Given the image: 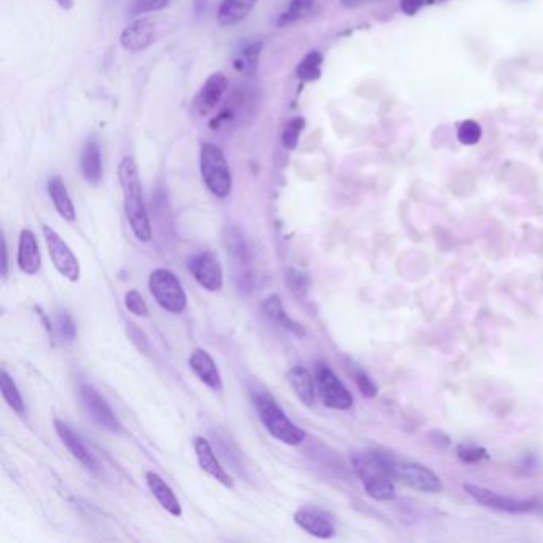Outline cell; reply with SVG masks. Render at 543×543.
Here are the masks:
<instances>
[{
  "instance_id": "cell-28",
  "label": "cell",
  "mask_w": 543,
  "mask_h": 543,
  "mask_svg": "<svg viewBox=\"0 0 543 543\" xmlns=\"http://www.w3.org/2000/svg\"><path fill=\"white\" fill-rule=\"evenodd\" d=\"M314 8V0H290L289 5L284 10L281 15L277 16L276 24L279 28H285L293 22L303 20L310 15Z\"/></svg>"
},
{
  "instance_id": "cell-41",
  "label": "cell",
  "mask_w": 543,
  "mask_h": 543,
  "mask_svg": "<svg viewBox=\"0 0 543 543\" xmlns=\"http://www.w3.org/2000/svg\"><path fill=\"white\" fill-rule=\"evenodd\" d=\"M58 2L59 7L65 10V12H69V10H72L73 8V0H56Z\"/></svg>"
},
{
  "instance_id": "cell-29",
  "label": "cell",
  "mask_w": 543,
  "mask_h": 543,
  "mask_svg": "<svg viewBox=\"0 0 543 543\" xmlns=\"http://www.w3.org/2000/svg\"><path fill=\"white\" fill-rule=\"evenodd\" d=\"M0 389H2V395L7 402V405L18 414L26 413V406H24V400L21 397V392L18 391V386H16L13 378L8 375L5 369H2L0 373Z\"/></svg>"
},
{
  "instance_id": "cell-33",
  "label": "cell",
  "mask_w": 543,
  "mask_h": 543,
  "mask_svg": "<svg viewBox=\"0 0 543 543\" xmlns=\"http://www.w3.org/2000/svg\"><path fill=\"white\" fill-rule=\"evenodd\" d=\"M56 327H58L59 335L63 340L67 343H72L77 336V327L73 322L72 316L67 311H59L56 316Z\"/></svg>"
},
{
  "instance_id": "cell-16",
  "label": "cell",
  "mask_w": 543,
  "mask_h": 543,
  "mask_svg": "<svg viewBox=\"0 0 543 543\" xmlns=\"http://www.w3.org/2000/svg\"><path fill=\"white\" fill-rule=\"evenodd\" d=\"M189 365L196 377L199 378V381L206 384L209 389L217 392L224 389L220 371L208 351L195 349L189 357Z\"/></svg>"
},
{
  "instance_id": "cell-26",
  "label": "cell",
  "mask_w": 543,
  "mask_h": 543,
  "mask_svg": "<svg viewBox=\"0 0 543 543\" xmlns=\"http://www.w3.org/2000/svg\"><path fill=\"white\" fill-rule=\"evenodd\" d=\"M224 242L228 254L232 255L234 260L240 261L242 265H247L250 261V250H249L242 233L238 228L228 226L224 234Z\"/></svg>"
},
{
  "instance_id": "cell-7",
  "label": "cell",
  "mask_w": 543,
  "mask_h": 543,
  "mask_svg": "<svg viewBox=\"0 0 543 543\" xmlns=\"http://www.w3.org/2000/svg\"><path fill=\"white\" fill-rule=\"evenodd\" d=\"M44 238L48 247L51 261L55 268L58 269L61 276H64L67 281L77 283L81 279V263L73 255L71 247L65 244L58 233L55 232L48 225H44Z\"/></svg>"
},
{
  "instance_id": "cell-31",
  "label": "cell",
  "mask_w": 543,
  "mask_h": 543,
  "mask_svg": "<svg viewBox=\"0 0 543 543\" xmlns=\"http://www.w3.org/2000/svg\"><path fill=\"white\" fill-rule=\"evenodd\" d=\"M169 4H171V0H132L130 8H128V15H148V13L160 12L163 8H166Z\"/></svg>"
},
{
  "instance_id": "cell-15",
  "label": "cell",
  "mask_w": 543,
  "mask_h": 543,
  "mask_svg": "<svg viewBox=\"0 0 543 543\" xmlns=\"http://www.w3.org/2000/svg\"><path fill=\"white\" fill-rule=\"evenodd\" d=\"M193 446H195L196 459H198L199 467L208 475H210L212 479H217L220 485L232 489L233 486H234L232 477L228 475V471H225L224 465L218 461V457L216 456V453H214V449L210 446V443L204 437L198 435V437L193 438Z\"/></svg>"
},
{
  "instance_id": "cell-22",
  "label": "cell",
  "mask_w": 543,
  "mask_h": 543,
  "mask_svg": "<svg viewBox=\"0 0 543 543\" xmlns=\"http://www.w3.org/2000/svg\"><path fill=\"white\" fill-rule=\"evenodd\" d=\"M47 189H48V195H50L53 206H55V209L59 216L67 222H73L77 212H75V206H73L72 199H71V195H69L63 179L59 175L51 177Z\"/></svg>"
},
{
  "instance_id": "cell-35",
  "label": "cell",
  "mask_w": 543,
  "mask_h": 543,
  "mask_svg": "<svg viewBox=\"0 0 543 543\" xmlns=\"http://www.w3.org/2000/svg\"><path fill=\"white\" fill-rule=\"evenodd\" d=\"M124 304H126L128 311L132 312L134 316H139V318H147V316H148L147 303H145L144 298L139 293L138 290H130V292H126V295H124Z\"/></svg>"
},
{
  "instance_id": "cell-2",
  "label": "cell",
  "mask_w": 543,
  "mask_h": 543,
  "mask_svg": "<svg viewBox=\"0 0 543 543\" xmlns=\"http://www.w3.org/2000/svg\"><path fill=\"white\" fill-rule=\"evenodd\" d=\"M118 181L123 191L124 214L130 222L131 230L140 242H148L152 240V225L145 206L140 175L134 158L126 157L118 165Z\"/></svg>"
},
{
  "instance_id": "cell-34",
  "label": "cell",
  "mask_w": 543,
  "mask_h": 543,
  "mask_svg": "<svg viewBox=\"0 0 543 543\" xmlns=\"http://www.w3.org/2000/svg\"><path fill=\"white\" fill-rule=\"evenodd\" d=\"M352 377H354L355 386L359 387V391H361L363 397H367V399H373V397L377 395V384L371 381V378H369L362 369L355 367L354 371H352Z\"/></svg>"
},
{
  "instance_id": "cell-24",
  "label": "cell",
  "mask_w": 543,
  "mask_h": 543,
  "mask_svg": "<svg viewBox=\"0 0 543 543\" xmlns=\"http://www.w3.org/2000/svg\"><path fill=\"white\" fill-rule=\"evenodd\" d=\"M259 0H224L218 8L217 21L222 26H233L246 20Z\"/></svg>"
},
{
  "instance_id": "cell-40",
  "label": "cell",
  "mask_w": 543,
  "mask_h": 543,
  "mask_svg": "<svg viewBox=\"0 0 543 543\" xmlns=\"http://www.w3.org/2000/svg\"><path fill=\"white\" fill-rule=\"evenodd\" d=\"M365 2H369V0H341V4H343L344 7L349 8L359 7V5H362Z\"/></svg>"
},
{
  "instance_id": "cell-38",
  "label": "cell",
  "mask_w": 543,
  "mask_h": 543,
  "mask_svg": "<svg viewBox=\"0 0 543 543\" xmlns=\"http://www.w3.org/2000/svg\"><path fill=\"white\" fill-rule=\"evenodd\" d=\"M424 5H426V0H402L400 8L405 15L411 16L416 15Z\"/></svg>"
},
{
  "instance_id": "cell-39",
  "label": "cell",
  "mask_w": 543,
  "mask_h": 543,
  "mask_svg": "<svg viewBox=\"0 0 543 543\" xmlns=\"http://www.w3.org/2000/svg\"><path fill=\"white\" fill-rule=\"evenodd\" d=\"M8 275V252H7V242L5 240H2V277L5 279Z\"/></svg>"
},
{
  "instance_id": "cell-25",
  "label": "cell",
  "mask_w": 543,
  "mask_h": 543,
  "mask_svg": "<svg viewBox=\"0 0 543 543\" xmlns=\"http://www.w3.org/2000/svg\"><path fill=\"white\" fill-rule=\"evenodd\" d=\"M261 50H263V42L260 40L247 44L246 47H242V50L234 55L233 67L244 77H252L260 64Z\"/></svg>"
},
{
  "instance_id": "cell-27",
  "label": "cell",
  "mask_w": 543,
  "mask_h": 543,
  "mask_svg": "<svg viewBox=\"0 0 543 543\" xmlns=\"http://www.w3.org/2000/svg\"><path fill=\"white\" fill-rule=\"evenodd\" d=\"M322 64H324L322 53L312 50L298 63L295 73L301 81H319L320 75H322Z\"/></svg>"
},
{
  "instance_id": "cell-37",
  "label": "cell",
  "mask_w": 543,
  "mask_h": 543,
  "mask_svg": "<svg viewBox=\"0 0 543 543\" xmlns=\"http://www.w3.org/2000/svg\"><path fill=\"white\" fill-rule=\"evenodd\" d=\"M287 285H289L292 292L293 290L295 292L297 290H304L306 289V285H308V279H306V276L298 273L297 269H289L287 271Z\"/></svg>"
},
{
  "instance_id": "cell-4",
  "label": "cell",
  "mask_w": 543,
  "mask_h": 543,
  "mask_svg": "<svg viewBox=\"0 0 543 543\" xmlns=\"http://www.w3.org/2000/svg\"><path fill=\"white\" fill-rule=\"evenodd\" d=\"M199 167L210 193L220 199L228 198L233 190V175L224 150L218 145L204 142L199 152Z\"/></svg>"
},
{
  "instance_id": "cell-6",
  "label": "cell",
  "mask_w": 543,
  "mask_h": 543,
  "mask_svg": "<svg viewBox=\"0 0 543 543\" xmlns=\"http://www.w3.org/2000/svg\"><path fill=\"white\" fill-rule=\"evenodd\" d=\"M316 389L319 392L322 403L328 408L346 411L354 403L348 387L341 383L340 378L326 363H318L316 367Z\"/></svg>"
},
{
  "instance_id": "cell-21",
  "label": "cell",
  "mask_w": 543,
  "mask_h": 543,
  "mask_svg": "<svg viewBox=\"0 0 543 543\" xmlns=\"http://www.w3.org/2000/svg\"><path fill=\"white\" fill-rule=\"evenodd\" d=\"M287 379H289L292 389L297 394L298 399L303 405H314L318 389H316V383H314V379H312L308 369L301 365H297V367L289 369Z\"/></svg>"
},
{
  "instance_id": "cell-13",
  "label": "cell",
  "mask_w": 543,
  "mask_h": 543,
  "mask_svg": "<svg viewBox=\"0 0 543 543\" xmlns=\"http://www.w3.org/2000/svg\"><path fill=\"white\" fill-rule=\"evenodd\" d=\"M158 34V24L153 18H139L124 28L120 44L130 53H142L150 48Z\"/></svg>"
},
{
  "instance_id": "cell-20",
  "label": "cell",
  "mask_w": 543,
  "mask_h": 543,
  "mask_svg": "<svg viewBox=\"0 0 543 543\" xmlns=\"http://www.w3.org/2000/svg\"><path fill=\"white\" fill-rule=\"evenodd\" d=\"M55 428H56V434L61 438V442L64 443L65 448L71 451V454L79 462L83 463L88 469H96L95 457L88 451L87 446L81 442V437L75 434L72 428L61 420H55Z\"/></svg>"
},
{
  "instance_id": "cell-14",
  "label": "cell",
  "mask_w": 543,
  "mask_h": 543,
  "mask_svg": "<svg viewBox=\"0 0 543 543\" xmlns=\"http://www.w3.org/2000/svg\"><path fill=\"white\" fill-rule=\"evenodd\" d=\"M293 522L308 534L318 539H332L336 534L332 516L322 508L312 507V505L300 507L293 514Z\"/></svg>"
},
{
  "instance_id": "cell-30",
  "label": "cell",
  "mask_w": 543,
  "mask_h": 543,
  "mask_svg": "<svg viewBox=\"0 0 543 543\" xmlns=\"http://www.w3.org/2000/svg\"><path fill=\"white\" fill-rule=\"evenodd\" d=\"M304 130V118L301 116H295V118H292L289 123L285 124V128L283 131V145L284 148H287V150H295L297 148L298 140H300V136H301V132Z\"/></svg>"
},
{
  "instance_id": "cell-8",
  "label": "cell",
  "mask_w": 543,
  "mask_h": 543,
  "mask_svg": "<svg viewBox=\"0 0 543 543\" xmlns=\"http://www.w3.org/2000/svg\"><path fill=\"white\" fill-rule=\"evenodd\" d=\"M394 477L420 493L437 494L443 489L442 479L422 463L395 459Z\"/></svg>"
},
{
  "instance_id": "cell-9",
  "label": "cell",
  "mask_w": 543,
  "mask_h": 543,
  "mask_svg": "<svg viewBox=\"0 0 543 543\" xmlns=\"http://www.w3.org/2000/svg\"><path fill=\"white\" fill-rule=\"evenodd\" d=\"M463 491L469 494V497L475 500L479 505L486 508H493L497 512H505V513H529L534 512L536 504L530 500L512 499L505 497L502 494L494 493L491 489H486L483 486L463 485Z\"/></svg>"
},
{
  "instance_id": "cell-1",
  "label": "cell",
  "mask_w": 543,
  "mask_h": 543,
  "mask_svg": "<svg viewBox=\"0 0 543 543\" xmlns=\"http://www.w3.org/2000/svg\"><path fill=\"white\" fill-rule=\"evenodd\" d=\"M351 462L355 475L362 481L369 497L375 500H392L395 497V457L381 449H369L362 453H354L351 456Z\"/></svg>"
},
{
  "instance_id": "cell-10",
  "label": "cell",
  "mask_w": 543,
  "mask_h": 543,
  "mask_svg": "<svg viewBox=\"0 0 543 543\" xmlns=\"http://www.w3.org/2000/svg\"><path fill=\"white\" fill-rule=\"evenodd\" d=\"M81 400L89 418L109 432H122V422L116 418L107 400L89 384H81Z\"/></svg>"
},
{
  "instance_id": "cell-36",
  "label": "cell",
  "mask_w": 543,
  "mask_h": 543,
  "mask_svg": "<svg viewBox=\"0 0 543 543\" xmlns=\"http://www.w3.org/2000/svg\"><path fill=\"white\" fill-rule=\"evenodd\" d=\"M457 456L463 462H479L481 459L488 457V453H486V449L479 448V446L461 445V446H457Z\"/></svg>"
},
{
  "instance_id": "cell-5",
  "label": "cell",
  "mask_w": 543,
  "mask_h": 543,
  "mask_svg": "<svg viewBox=\"0 0 543 543\" xmlns=\"http://www.w3.org/2000/svg\"><path fill=\"white\" fill-rule=\"evenodd\" d=\"M148 289L157 303L171 314H182L187 310V293L179 277L169 269L158 268L148 277Z\"/></svg>"
},
{
  "instance_id": "cell-17",
  "label": "cell",
  "mask_w": 543,
  "mask_h": 543,
  "mask_svg": "<svg viewBox=\"0 0 543 543\" xmlns=\"http://www.w3.org/2000/svg\"><path fill=\"white\" fill-rule=\"evenodd\" d=\"M18 267L24 275L36 276L42 267V255L37 244L36 234L24 228L18 241Z\"/></svg>"
},
{
  "instance_id": "cell-11",
  "label": "cell",
  "mask_w": 543,
  "mask_h": 543,
  "mask_svg": "<svg viewBox=\"0 0 543 543\" xmlns=\"http://www.w3.org/2000/svg\"><path fill=\"white\" fill-rule=\"evenodd\" d=\"M189 271L195 277L196 283L208 292H217L224 287V269L214 252L204 250L191 257Z\"/></svg>"
},
{
  "instance_id": "cell-12",
  "label": "cell",
  "mask_w": 543,
  "mask_h": 543,
  "mask_svg": "<svg viewBox=\"0 0 543 543\" xmlns=\"http://www.w3.org/2000/svg\"><path fill=\"white\" fill-rule=\"evenodd\" d=\"M228 87L230 81L224 73L216 72L209 75V79L204 81L203 87L199 88L198 95L191 102L193 114L196 116H209L224 101Z\"/></svg>"
},
{
  "instance_id": "cell-19",
  "label": "cell",
  "mask_w": 543,
  "mask_h": 543,
  "mask_svg": "<svg viewBox=\"0 0 543 543\" xmlns=\"http://www.w3.org/2000/svg\"><path fill=\"white\" fill-rule=\"evenodd\" d=\"M145 479H147V486H148L150 493L153 494L155 499L158 500L161 507L165 508L167 513L173 514L175 518H181V502L175 497L174 491L171 489V486L167 485L166 481L161 479L160 475L155 473V471H147Z\"/></svg>"
},
{
  "instance_id": "cell-32",
  "label": "cell",
  "mask_w": 543,
  "mask_h": 543,
  "mask_svg": "<svg viewBox=\"0 0 543 543\" xmlns=\"http://www.w3.org/2000/svg\"><path fill=\"white\" fill-rule=\"evenodd\" d=\"M483 136V131L477 122L473 120H465L459 130H457V139L459 142L463 145H475L479 144Z\"/></svg>"
},
{
  "instance_id": "cell-3",
  "label": "cell",
  "mask_w": 543,
  "mask_h": 543,
  "mask_svg": "<svg viewBox=\"0 0 543 543\" xmlns=\"http://www.w3.org/2000/svg\"><path fill=\"white\" fill-rule=\"evenodd\" d=\"M254 402L261 424L276 440L285 443L289 446H297L303 442L306 432L287 418V414L284 413L283 408L277 405L271 394L260 392L255 395Z\"/></svg>"
},
{
  "instance_id": "cell-18",
  "label": "cell",
  "mask_w": 543,
  "mask_h": 543,
  "mask_svg": "<svg viewBox=\"0 0 543 543\" xmlns=\"http://www.w3.org/2000/svg\"><path fill=\"white\" fill-rule=\"evenodd\" d=\"M81 169L85 181L98 185L102 179L101 147L96 136L88 139L81 153Z\"/></svg>"
},
{
  "instance_id": "cell-23",
  "label": "cell",
  "mask_w": 543,
  "mask_h": 543,
  "mask_svg": "<svg viewBox=\"0 0 543 543\" xmlns=\"http://www.w3.org/2000/svg\"><path fill=\"white\" fill-rule=\"evenodd\" d=\"M261 310L268 316L269 319L275 320L276 324L284 327L285 330H289L292 334L298 335V336H304V335H306L301 324H298L295 320L290 319L289 314L284 310V304L283 301H281V298L277 297V295H271V297L267 298V300H263Z\"/></svg>"
}]
</instances>
